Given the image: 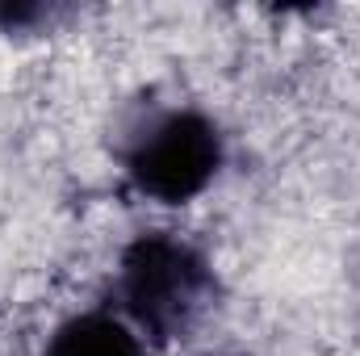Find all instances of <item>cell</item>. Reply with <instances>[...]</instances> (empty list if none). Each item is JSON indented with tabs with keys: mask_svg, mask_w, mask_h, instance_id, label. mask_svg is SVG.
<instances>
[{
	"mask_svg": "<svg viewBox=\"0 0 360 356\" xmlns=\"http://www.w3.org/2000/svg\"><path fill=\"white\" fill-rule=\"evenodd\" d=\"M109 306L151 344L168 348L214 319V256L180 231H134L105 276Z\"/></svg>",
	"mask_w": 360,
	"mask_h": 356,
	"instance_id": "cell-1",
	"label": "cell"
},
{
	"mask_svg": "<svg viewBox=\"0 0 360 356\" xmlns=\"http://www.w3.org/2000/svg\"><path fill=\"white\" fill-rule=\"evenodd\" d=\"M122 177L147 205L180 210L214 193L226 168V134L197 105L151 109L122 139Z\"/></svg>",
	"mask_w": 360,
	"mask_h": 356,
	"instance_id": "cell-2",
	"label": "cell"
},
{
	"mask_svg": "<svg viewBox=\"0 0 360 356\" xmlns=\"http://www.w3.org/2000/svg\"><path fill=\"white\" fill-rule=\"evenodd\" d=\"M34 356H155V348L109 302H89L55 319Z\"/></svg>",
	"mask_w": 360,
	"mask_h": 356,
	"instance_id": "cell-3",
	"label": "cell"
}]
</instances>
